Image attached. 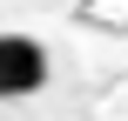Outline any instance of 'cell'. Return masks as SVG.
<instances>
[{
    "label": "cell",
    "instance_id": "1",
    "mask_svg": "<svg viewBox=\"0 0 128 121\" xmlns=\"http://www.w3.org/2000/svg\"><path fill=\"white\" fill-rule=\"evenodd\" d=\"M47 88V47L34 34H0V101H27Z\"/></svg>",
    "mask_w": 128,
    "mask_h": 121
}]
</instances>
